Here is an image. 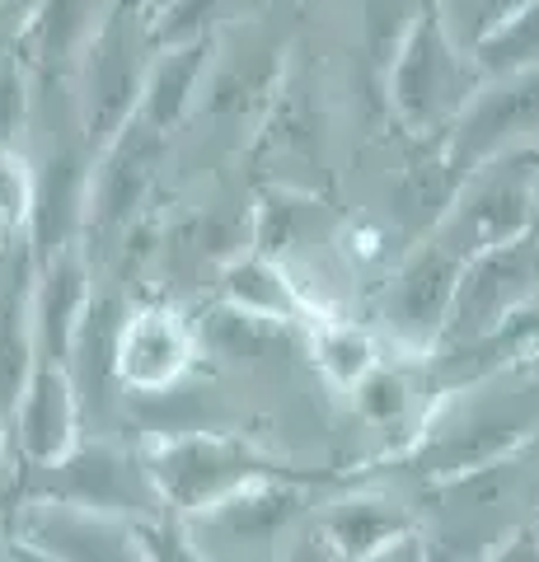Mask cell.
Masks as SVG:
<instances>
[{
    "label": "cell",
    "mask_w": 539,
    "mask_h": 562,
    "mask_svg": "<svg viewBox=\"0 0 539 562\" xmlns=\"http://www.w3.org/2000/svg\"><path fill=\"white\" fill-rule=\"evenodd\" d=\"M136 5H142V10H146V14H160V10H165V5H169V0H136Z\"/></svg>",
    "instance_id": "cell-37"
},
{
    "label": "cell",
    "mask_w": 539,
    "mask_h": 562,
    "mask_svg": "<svg viewBox=\"0 0 539 562\" xmlns=\"http://www.w3.org/2000/svg\"><path fill=\"white\" fill-rule=\"evenodd\" d=\"M90 301H94V268L80 244L33 262L29 328H33V351H38L43 366H66Z\"/></svg>",
    "instance_id": "cell-15"
},
{
    "label": "cell",
    "mask_w": 539,
    "mask_h": 562,
    "mask_svg": "<svg viewBox=\"0 0 539 562\" xmlns=\"http://www.w3.org/2000/svg\"><path fill=\"white\" fill-rule=\"evenodd\" d=\"M206 66H212V38L160 47L150 57L146 85H142V103H136V117H142L150 132L169 136L188 117V109H193L198 85L206 80Z\"/></svg>",
    "instance_id": "cell-18"
},
{
    "label": "cell",
    "mask_w": 539,
    "mask_h": 562,
    "mask_svg": "<svg viewBox=\"0 0 539 562\" xmlns=\"http://www.w3.org/2000/svg\"><path fill=\"white\" fill-rule=\"evenodd\" d=\"M526 155H530V169H535V198H539V146H530Z\"/></svg>",
    "instance_id": "cell-36"
},
{
    "label": "cell",
    "mask_w": 539,
    "mask_h": 562,
    "mask_svg": "<svg viewBox=\"0 0 539 562\" xmlns=\"http://www.w3.org/2000/svg\"><path fill=\"white\" fill-rule=\"evenodd\" d=\"M539 146V70L483 80L460 122L446 136V165L456 179L474 173L497 155Z\"/></svg>",
    "instance_id": "cell-12"
},
{
    "label": "cell",
    "mask_w": 539,
    "mask_h": 562,
    "mask_svg": "<svg viewBox=\"0 0 539 562\" xmlns=\"http://www.w3.org/2000/svg\"><path fill=\"white\" fill-rule=\"evenodd\" d=\"M343 249L352 262H380L385 258V235L375 231V225H361V231H347L343 235Z\"/></svg>",
    "instance_id": "cell-30"
},
{
    "label": "cell",
    "mask_w": 539,
    "mask_h": 562,
    "mask_svg": "<svg viewBox=\"0 0 539 562\" xmlns=\"http://www.w3.org/2000/svg\"><path fill=\"white\" fill-rule=\"evenodd\" d=\"M10 553L24 562H146V543L132 520L14 497Z\"/></svg>",
    "instance_id": "cell-10"
},
{
    "label": "cell",
    "mask_w": 539,
    "mask_h": 562,
    "mask_svg": "<svg viewBox=\"0 0 539 562\" xmlns=\"http://www.w3.org/2000/svg\"><path fill=\"white\" fill-rule=\"evenodd\" d=\"M479 70L464 52L446 38L431 5L413 20L408 38L398 43L394 61L385 70V94L398 117V127L413 136H450V127L469 109V99L479 90Z\"/></svg>",
    "instance_id": "cell-5"
},
{
    "label": "cell",
    "mask_w": 539,
    "mask_h": 562,
    "mask_svg": "<svg viewBox=\"0 0 539 562\" xmlns=\"http://www.w3.org/2000/svg\"><path fill=\"white\" fill-rule=\"evenodd\" d=\"M437 24L446 29V38L456 43L464 57H474V47H483L493 33L526 5V0H427Z\"/></svg>",
    "instance_id": "cell-23"
},
{
    "label": "cell",
    "mask_w": 539,
    "mask_h": 562,
    "mask_svg": "<svg viewBox=\"0 0 539 562\" xmlns=\"http://www.w3.org/2000/svg\"><path fill=\"white\" fill-rule=\"evenodd\" d=\"M479 562H539V539L535 535H516V539H507L502 549H493L489 558H479Z\"/></svg>",
    "instance_id": "cell-33"
},
{
    "label": "cell",
    "mask_w": 539,
    "mask_h": 562,
    "mask_svg": "<svg viewBox=\"0 0 539 562\" xmlns=\"http://www.w3.org/2000/svg\"><path fill=\"white\" fill-rule=\"evenodd\" d=\"M282 562H343V558H334L324 549V539L310 530V539H301V543H291V549L282 553Z\"/></svg>",
    "instance_id": "cell-34"
},
{
    "label": "cell",
    "mask_w": 539,
    "mask_h": 562,
    "mask_svg": "<svg viewBox=\"0 0 539 562\" xmlns=\"http://www.w3.org/2000/svg\"><path fill=\"white\" fill-rule=\"evenodd\" d=\"M539 431V375L516 371L474 375L469 390L437 403L417 427L404 460L423 479L489 473L502 454H516Z\"/></svg>",
    "instance_id": "cell-1"
},
{
    "label": "cell",
    "mask_w": 539,
    "mask_h": 562,
    "mask_svg": "<svg viewBox=\"0 0 539 562\" xmlns=\"http://www.w3.org/2000/svg\"><path fill=\"white\" fill-rule=\"evenodd\" d=\"M33 113V70L20 43H0V146H24Z\"/></svg>",
    "instance_id": "cell-25"
},
{
    "label": "cell",
    "mask_w": 539,
    "mask_h": 562,
    "mask_svg": "<svg viewBox=\"0 0 539 562\" xmlns=\"http://www.w3.org/2000/svg\"><path fill=\"white\" fill-rule=\"evenodd\" d=\"M14 562H24V558H14Z\"/></svg>",
    "instance_id": "cell-39"
},
{
    "label": "cell",
    "mask_w": 539,
    "mask_h": 562,
    "mask_svg": "<svg viewBox=\"0 0 539 562\" xmlns=\"http://www.w3.org/2000/svg\"><path fill=\"white\" fill-rule=\"evenodd\" d=\"M33 165L24 146H0V239H29Z\"/></svg>",
    "instance_id": "cell-26"
},
{
    "label": "cell",
    "mask_w": 539,
    "mask_h": 562,
    "mask_svg": "<svg viewBox=\"0 0 539 562\" xmlns=\"http://www.w3.org/2000/svg\"><path fill=\"white\" fill-rule=\"evenodd\" d=\"M305 221H319V202L295 198V192H263L258 225H254V244H258L254 254L282 262V254L305 244Z\"/></svg>",
    "instance_id": "cell-24"
},
{
    "label": "cell",
    "mask_w": 539,
    "mask_h": 562,
    "mask_svg": "<svg viewBox=\"0 0 539 562\" xmlns=\"http://www.w3.org/2000/svg\"><path fill=\"white\" fill-rule=\"evenodd\" d=\"M198 366V328L169 301L127 305L123 328L113 342V375L117 394L127 403L160 398L193 375Z\"/></svg>",
    "instance_id": "cell-11"
},
{
    "label": "cell",
    "mask_w": 539,
    "mask_h": 562,
    "mask_svg": "<svg viewBox=\"0 0 539 562\" xmlns=\"http://www.w3.org/2000/svg\"><path fill=\"white\" fill-rule=\"evenodd\" d=\"M155 52H160V43H155L150 14L136 5V0H113V10L103 14L90 47L80 52V61L71 66V76H66L90 150L109 146L136 117V103H142V85H146Z\"/></svg>",
    "instance_id": "cell-3"
},
{
    "label": "cell",
    "mask_w": 539,
    "mask_h": 562,
    "mask_svg": "<svg viewBox=\"0 0 539 562\" xmlns=\"http://www.w3.org/2000/svg\"><path fill=\"white\" fill-rule=\"evenodd\" d=\"M535 295H539V225L530 235L483 249L464 262L437 351L460 357V351L489 342L493 333H502L516 314L535 305Z\"/></svg>",
    "instance_id": "cell-7"
},
{
    "label": "cell",
    "mask_w": 539,
    "mask_h": 562,
    "mask_svg": "<svg viewBox=\"0 0 539 562\" xmlns=\"http://www.w3.org/2000/svg\"><path fill=\"white\" fill-rule=\"evenodd\" d=\"M221 295H225V310L235 314H249L258 324H277V328H291L310 319V301L301 295V286L291 281L287 262L263 258V254H235L225 258L221 268Z\"/></svg>",
    "instance_id": "cell-17"
},
{
    "label": "cell",
    "mask_w": 539,
    "mask_h": 562,
    "mask_svg": "<svg viewBox=\"0 0 539 562\" xmlns=\"http://www.w3.org/2000/svg\"><path fill=\"white\" fill-rule=\"evenodd\" d=\"M142 543H146V562H206L198 553V543L188 539L183 520H173V516L146 520L142 525Z\"/></svg>",
    "instance_id": "cell-29"
},
{
    "label": "cell",
    "mask_w": 539,
    "mask_h": 562,
    "mask_svg": "<svg viewBox=\"0 0 539 562\" xmlns=\"http://www.w3.org/2000/svg\"><path fill=\"white\" fill-rule=\"evenodd\" d=\"M315 371L334 394H352L361 380H367L375 366H380V351L375 338L361 324H347V319H324L315 328Z\"/></svg>",
    "instance_id": "cell-20"
},
{
    "label": "cell",
    "mask_w": 539,
    "mask_h": 562,
    "mask_svg": "<svg viewBox=\"0 0 539 562\" xmlns=\"http://www.w3.org/2000/svg\"><path fill=\"white\" fill-rule=\"evenodd\" d=\"M33 5H38V0H0V43H20Z\"/></svg>",
    "instance_id": "cell-32"
},
{
    "label": "cell",
    "mask_w": 539,
    "mask_h": 562,
    "mask_svg": "<svg viewBox=\"0 0 539 562\" xmlns=\"http://www.w3.org/2000/svg\"><path fill=\"white\" fill-rule=\"evenodd\" d=\"M427 0H367V43L375 47L380 70H390L398 43L408 38L413 20L423 14Z\"/></svg>",
    "instance_id": "cell-27"
},
{
    "label": "cell",
    "mask_w": 539,
    "mask_h": 562,
    "mask_svg": "<svg viewBox=\"0 0 539 562\" xmlns=\"http://www.w3.org/2000/svg\"><path fill=\"white\" fill-rule=\"evenodd\" d=\"M146 464V479L160 497L165 516L193 520L212 506L231 502L235 492H245L258 479H287V469H277L263 450H254L245 436L231 431H173V436H150L136 446Z\"/></svg>",
    "instance_id": "cell-2"
},
{
    "label": "cell",
    "mask_w": 539,
    "mask_h": 562,
    "mask_svg": "<svg viewBox=\"0 0 539 562\" xmlns=\"http://www.w3.org/2000/svg\"><path fill=\"white\" fill-rule=\"evenodd\" d=\"M5 244H10V239H0V254H5Z\"/></svg>",
    "instance_id": "cell-38"
},
{
    "label": "cell",
    "mask_w": 539,
    "mask_h": 562,
    "mask_svg": "<svg viewBox=\"0 0 539 562\" xmlns=\"http://www.w3.org/2000/svg\"><path fill=\"white\" fill-rule=\"evenodd\" d=\"M14 497L57 502V506L117 516L132 525L165 516V506L146 479L142 450L113 441V436H80L61 460H52L43 469H20L14 473Z\"/></svg>",
    "instance_id": "cell-4"
},
{
    "label": "cell",
    "mask_w": 539,
    "mask_h": 562,
    "mask_svg": "<svg viewBox=\"0 0 539 562\" xmlns=\"http://www.w3.org/2000/svg\"><path fill=\"white\" fill-rule=\"evenodd\" d=\"M216 14H221V0H169L160 14H150L155 43H160V47H179V43L212 38Z\"/></svg>",
    "instance_id": "cell-28"
},
{
    "label": "cell",
    "mask_w": 539,
    "mask_h": 562,
    "mask_svg": "<svg viewBox=\"0 0 539 562\" xmlns=\"http://www.w3.org/2000/svg\"><path fill=\"white\" fill-rule=\"evenodd\" d=\"M315 535L324 539V549L343 562H361L375 549H385L398 535H413V520L398 502L380 497V492H357V497L334 502L319 516Z\"/></svg>",
    "instance_id": "cell-19"
},
{
    "label": "cell",
    "mask_w": 539,
    "mask_h": 562,
    "mask_svg": "<svg viewBox=\"0 0 539 562\" xmlns=\"http://www.w3.org/2000/svg\"><path fill=\"white\" fill-rule=\"evenodd\" d=\"M464 272V258H456L437 244L431 235H423L404 254V262L394 268L385 301H380V319L385 333L404 347V351H431L446 328L450 301H456V281Z\"/></svg>",
    "instance_id": "cell-13"
},
{
    "label": "cell",
    "mask_w": 539,
    "mask_h": 562,
    "mask_svg": "<svg viewBox=\"0 0 539 562\" xmlns=\"http://www.w3.org/2000/svg\"><path fill=\"white\" fill-rule=\"evenodd\" d=\"M80 436H85V417H80V398L71 390V380H66V366L38 361L5 422V446H10L14 473L61 460Z\"/></svg>",
    "instance_id": "cell-14"
},
{
    "label": "cell",
    "mask_w": 539,
    "mask_h": 562,
    "mask_svg": "<svg viewBox=\"0 0 539 562\" xmlns=\"http://www.w3.org/2000/svg\"><path fill=\"white\" fill-rule=\"evenodd\" d=\"M469 61H474L479 80H502V76H520V70H539V0H526L489 43L474 47Z\"/></svg>",
    "instance_id": "cell-21"
},
{
    "label": "cell",
    "mask_w": 539,
    "mask_h": 562,
    "mask_svg": "<svg viewBox=\"0 0 539 562\" xmlns=\"http://www.w3.org/2000/svg\"><path fill=\"white\" fill-rule=\"evenodd\" d=\"M165 160H169V136L150 132L142 117H132L109 146L94 150L90 188H85V225H80L85 254L113 249L117 239L132 235Z\"/></svg>",
    "instance_id": "cell-8"
},
{
    "label": "cell",
    "mask_w": 539,
    "mask_h": 562,
    "mask_svg": "<svg viewBox=\"0 0 539 562\" xmlns=\"http://www.w3.org/2000/svg\"><path fill=\"white\" fill-rule=\"evenodd\" d=\"M109 10L113 0H38L20 33V52L33 76H52V80L71 76V66L90 47L94 29L103 24Z\"/></svg>",
    "instance_id": "cell-16"
},
{
    "label": "cell",
    "mask_w": 539,
    "mask_h": 562,
    "mask_svg": "<svg viewBox=\"0 0 539 562\" xmlns=\"http://www.w3.org/2000/svg\"><path fill=\"white\" fill-rule=\"evenodd\" d=\"M14 479V464H10V446H5V431H0V483Z\"/></svg>",
    "instance_id": "cell-35"
},
{
    "label": "cell",
    "mask_w": 539,
    "mask_h": 562,
    "mask_svg": "<svg viewBox=\"0 0 539 562\" xmlns=\"http://www.w3.org/2000/svg\"><path fill=\"white\" fill-rule=\"evenodd\" d=\"M305 516V492L287 479H258L231 502L183 520L206 562H282V539Z\"/></svg>",
    "instance_id": "cell-9"
},
{
    "label": "cell",
    "mask_w": 539,
    "mask_h": 562,
    "mask_svg": "<svg viewBox=\"0 0 539 562\" xmlns=\"http://www.w3.org/2000/svg\"><path fill=\"white\" fill-rule=\"evenodd\" d=\"M357 398V413L371 422L375 431H413L423 427V417H417V390L404 371H394V366H375L352 390Z\"/></svg>",
    "instance_id": "cell-22"
},
{
    "label": "cell",
    "mask_w": 539,
    "mask_h": 562,
    "mask_svg": "<svg viewBox=\"0 0 539 562\" xmlns=\"http://www.w3.org/2000/svg\"><path fill=\"white\" fill-rule=\"evenodd\" d=\"M539 225V198H535V169L530 155H497V160L479 165L474 173H464L450 206L431 225V239L446 244L456 258H474L497 244H512L520 235H530Z\"/></svg>",
    "instance_id": "cell-6"
},
{
    "label": "cell",
    "mask_w": 539,
    "mask_h": 562,
    "mask_svg": "<svg viewBox=\"0 0 539 562\" xmlns=\"http://www.w3.org/2000/svg\"><path fill=\"white\" fill-rule=\"evenodd\" d=\"M361 562H431V549L417 535H398L394 543H385V549H375L371 558Z\"/></svg>",
    "instance_id": "cell-31"
}]
</instances>
